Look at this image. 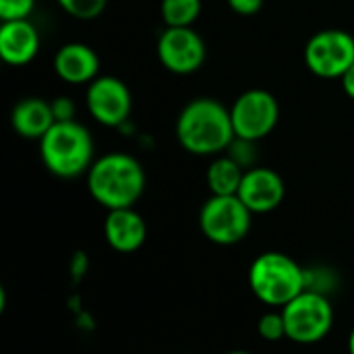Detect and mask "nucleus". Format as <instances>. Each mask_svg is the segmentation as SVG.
<instances>
[{
  "label": "nucleus",
  "instance_id": "nucleus-1",
  "mask_svg": "<svg viewBox=\"0 0 354 354\" xmlns=\"http://www.w3.org/2000/svg\"><path fill=\"white\" fill-rule=\"evenodd\" d=\"M176 139L193 156L226 153L234 141L230 108L216 97H195L183 106L176 118Z\"/></svg>",
  "mask_w": 354,
  "mask_h": 354
},
{
  "label": "nucleus",
  "instance_id": "nucleus-2",
  "mask_svg": "<svg viewBox=\"0 0 354 354\" xmlns=\"http://www.w3.org/2000/svg\"><path fill=\"white\" fill-rule=\"evenodd\" d=\"M87 176V191L95 203L112 209L135 207L145 191V170L137 158L122 151L97 158Z\"/></svg>",
  "mask_w": 354,
  "mask_h": 354
},
{
  "label": "nucleus",
  "instance_id": "nucleus-3",
  "mask_svg": "<svg viewBox=\"0 0 354 354\" xmlns=\"http://www.w3.org/2000/svg\"><path fill=\"white\" fill-rule=\"evenodd\" d=\"M39 158L46 170L58 178H79L87 174L93 158V137L77 120L54 122L39 139Z\"/></svg>",
  "mask_w": 354,
  "mask_h": 354
},
{
  "label": "nucleus",
  "instance_id": "nucleus-4",
  "mask_svg": "<svg viewBox=\"0 0 354 354\" xmlns=\"http://www.w3.org/2000/svg\"><path fill=\"white\" fill-rule=\"evenodd\" d=\"M249 288L266 307L282 309L305 290V268L282 251H266L249 266Z\"/></svg>",
  "mask_w": 354,
  "mask_h": 354
},
{
  "label": "nucleus",
  "instance_id": "nucleus-5",
  "mask_svg": "<svg viewBox=\"0 0 354 354\" xmlns=\"http://www.w3.org/2000/svg\"><path fill=\"white\" fill-rule=\"evenodd\" d=\"M280 311L286 324V340L301 346L319 344L334 328L336 315L330 297L313 290H303Z\"/></svg>",
  "mask_w": 354,
  "mask_h": 354
},
{
  "label": "nucleus",
  "instance_id": "nucleus-6",
  "mask_svg": "<svg viewBox=\"0 0 354 354\" xmlns=\"http://www.w3.org/2000/svg\"><path fill=\"white\" fill-rule=\"evenodd\" d=\"M253 214L239 195H209L199 209V228L203 236L220 247H232L251 232Z\"/></svg>",
  "mask_w": 354,
  "mask_h": 354
},
{
  "label": "nucleus",
  "instance_id": "nucleus-7",
  "mask_svg": "<svg viewBox=\"0 0 354 354\" xmlns=\"http://www.w3.org/2000/svg\"><path fill=\"white\" fill-rule=\"evenodd\" d=\"M307 68L322 79H340L354 64V37L344 29H322L305 46Z\"/></svg>",
  "mask_w": 354,
  "mask_h": 354
},
{
  "label": "nucleus",
  "instance_id": "nucleus-8",
  "mask_svg": "<svg viewBox=\"0 0 354 354\" xmlns=\"http://www.w3.org/2000/svg\"><path fill=\"white\" fill-rule=\"evenodd\" d=\"M230 116L236 137L249 141H261L276 129L280 120V104L274 97V93L255 87L243 91L234 100L230 108Z\"/></svg>",
  "mask_w": 354,
  "mask_h": 354
},
{
  "label": "nucleus",
  "instance_id": "nucleus-9",
  "mask_svg": "<svg viewBox=\"0 0 354 354\" xmlns=\"http://www.w3.org/2000/svg\"><path fill=\"white\" fill-rule=\"evenodd\" d=\"M85 106L95 122L118 129L131 116L133 93L122 79L112 75H100L87 85Z\"/></svg>",
  "mask_w": 354,
  "mask_h": 354
},
{
  "label": "nucleus",
  "instance_id": "nucleus-10",
  "mask_svg": "<svg viewBox=\"0 0 354 354\" xmlns=\"http://www.w3.org/2000/svg\"><path fill=\"white\" fill-rule=\"evenodd\" d=\"M160 64L174 75L197 73L207 56L203 37L193 27H166L156 46Z\"/></svg>",
  "mask_w": 354,
  "mask_h": 354
},
{
  "label": "nucleus",
  "instance_id": "nucleus-11",
  "mask_svg": "<svg viewBox=\"0 0 354 354\" xmlns=\"http://www.w3.org/2000/svg\"><path fill=\"white\" fill-rule=\"evenodd\" d=\"M239 199L251 209V214H270L278 209L286 197V185L282 174L268 166H253L245 170Z\"/></svg>",
  "mask_w": 354,
  "mask_h": 354
},
{
  "label": "nucleus",
  "instance_id": "nucleus-12",
  "mask_svg": "<svg viewBox=\"0 0 354 354\" xmlns=\"http://www.w3.org/2000/svg\"><path fill=\"white\" fill-rule=\"evenodd\" d=\"M104 236L116 253H135L147 241V224L133 207L112 209L104 220Z\"/></svg>",
  "mask_w": 354,
  "mask_h": 354
},
{
  "label": "nucleus",
  "instance_id": "nucleus-13",
  "mask_svg": "<svg viewBox=\"0 0 354 354\" xmlns=\"http://www.w3.org/2000/svg\"><path fill=\"white\" fill-rule=\"evenodd\" d=\"M39 52V33L29 19L2 21L0 25V56L10 66L29 64Z\"/></svg>",
  "mask_w": 354,
  "mask_h": 354
},
{
  "label": "nucleus",
  "instance_id": "nucleus-14",
  "mask_svg": "<svg viewBox=\"0 0 354 354\" xmlns=\"http://www.w3.org/2000/svg\"><path fill=\"white\" fill-rule=\"evenodd\" d=\"M56 75L71 85L91 83L100 77V56L95 50L81 41H71L58 48L54 56Z\"/></svg>",
  "mask_w": 354,
  "mask_h": 354
},
{
  "label": "nucleus",
  "instance_id": "nucleus-15",
  "mask_svg": "<svg viewBox=\"0 0 354 354\" xmlns=\"http://www.w3.org/2000/svg\"><path fill=\"white\" fill-rule=\"evenodd\" d=\"M52 106L44 97H23L10 110V127L23 139H41L54 124Z\"/></svg>",
  "mask_w": 354,
  "mask_h": 354
},
{
  "label": "nucleus",
  "instance_id": "nucleus-16",
  "mask_svg": "<svg viewBox=\"0 0 354 354\" xmlns=\"http://www.w3.org/2000/svg\"><path fill=\"white\" fill-rule=\"evenodd\" d=\"M243 176H245V168L239 166L228 153H220L207 166L205 183L212 195H236Z\"/></svg>",
  "mask_w": 354,
  "mask_h": 354
},
{
  "label": "nucleus",
  "instance_id": "nucleus-17",
  "mask_svg": "<svg viewBox=\"0 0 354 354\" xmlns=\"http://www.w3.org/2000/svg\"><path fill=\"white\" fill-rule=\"evenodd\" d=\"M201 0H162L160 17L166 27H193L201 15Z\"/></svg>",
  "mask_w": 354,
  "mask_h": 354
},
{
  "label": "nucleus",
  "instance_id": "nucleus-18",
  "mask_svg": "<svg viewBox=\"0 0 354 354\" xmlns=\"http://www.w3.org/2000/svg\"><path fill=\"white\" fill-rule=\"evenodd\" d=\"M56 2L60 4V8L66 15H71L79 21L97 19L108 4V0H56Z\"/></svg>",
  "mask_w": 354,
  "mask_h": 354
},
{
  "label": "nucleus",
  "instance_id": "nucleus-19",
  "mask_svg": "<svg viewBox=\"0 0 354 354\" xmlns=\"http://www.w3.org/2000/svg\"><path fill=\"white\" fill-rule=\"evenodd\" d=\"M257 334L266 342H280L286 340V324L282 311H268L257 322Z\"/></svg>",
  "mask_w": 354,
  "mask_h": 354
},
{
  "label": "nucleus",
  "instance_id": "nucleus-20",
  "mask_svg": "<svg viewBox=\"0 0 354 354\" xmlns=\"http://www.w3.org/2000/svg\"><path fill=\"white\" fill-rule=\"evenodd\" d=\"M257 141H249V139H241V137H234V141L230 143V147L226 149V153L239 164L243 166L245 170L257 166V147H255Z\"/></svg>",
  "mask_w": 354,
  "mask_h": 354
},
{
  "label": "nucleus",
  "instance_id": "nucleus-21",
  "mask_svg": "<svg viewBox=\"0 0 354 354\" xmlns=\"http://www.w3.org/2000/svg\"><path fill=\"white\" fill-rule=\"evenodd\" d=\"M332 278H334V274L326 268L305 270V290H313V292L330 297V290L336 286Z\"/></svg>",
  "mask_w": 354,
  "mask_h": 354
},
{
  "label": "nucleus",
  "instance_id": "nucleus-22",
  "mask_svg": "<svg viewBox=\"0 0 354 354\" xmlns=\"http://www.w3.org/2000/svg\"><path fill=\"white\" fill-rule=\"evenodd\" d=\"M35 8V0H0V21L29 19Z\"/></svg>",
  "mask_w": 354,
  "mask_h": 354
},
{
  "label": "nucleus",
  "instance_id": "nucleus-23",
  "mask_svg": "<svg viewBox=\"0 0 354 354\" xmlns=\"http://www.w3.org/2000/svg\"><path fill=\"white\" fill-rule=\"evenodd\" d=\"M52 106V114L56 122H66V120H75L77 114V106L68 95H58L50 102Z\"/></svg>",
  "mask_w": 354,
  "mask_h": 354
},
{
  "label": "nucleus",
  "instance_id": "nucleus-24",
  "mask_svg": "<svg viewBox=\"0 0 354 354\" xmlns=\"http://www.w3.org/2000/svg\"><path fill=\"white\" fill-rule=\"evenodd\" d=\"M230 10L241 17H253L263 8V0H226Z\"/></svg>",
  "mask_w": 354,
  "mask_h": 354
},
{
  "label": "nucleus",
  "instance_id": "nucleus-25",
  "mask_svg": "<svg viewBox=\"0 0 354 354\" xmlns=\"http://www.w3.org/2000/svg\"><path fill=\"white\" fill-rule=\"evenodd\" d=\"M340 85H342V89H344V93L354 100V64L340 77Z\"/></svg>",
  "mask_w": 354,
  "mask_h": 354
},
{
  "label": "nucleus",
  "instance_id": "nucleus-26",
  "mask_svg": "<svg viewBox=\"0 0 354 354\" xmlns=\"http://www.w3.org/2000/svg\"><path fill=\"white\" fill-rule=\"evenodd\" d=\"M4 307H6V290L0 288V311H4Z\"/></svg>",
  "mask_w": 354,
  "mask_h": 354
},
{
  "label": "nucleus",
  "instance_id": "nucleus-27",
  "mask_svg": "<svg viewBox=\"0 0 354 354\" xmlns=\"http://www.w3.org/2000/svg\"><path fill=\"white\" fill-rule=\"evenodd\" d=\"M348 354H354V328L351 336H348Z\"/></svg>",
  "mask_w": 354,
  "mask_h": 354
},
{
  "label": "nucleus",
  "instance_id": "nucleus-28",
  "mask_svg": "<svg viewBox=\"0 0 354 354\" xmlns=\"http://www.w3.org/2000/svg\"><path fill=\"white\" fill-rule=\"evenodd\" d=\"M226 354H253V353H247V351H230V353Z\"/></svg>",
  "mask_w": 354,
  "mask_h": 354
}]
</instances>
